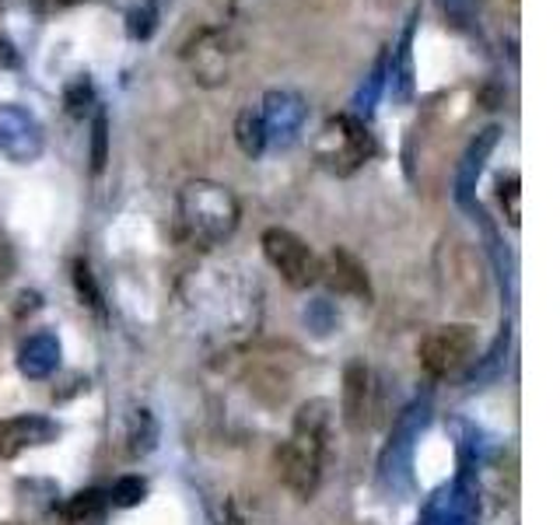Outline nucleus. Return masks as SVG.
I'll list each match as a JSON object with an SVG mask.
<instances>
[{"mask_svg":"<svg viewBox=\"0 0 560 525\" xmlns=\"http://www.w3.org/2000/svg\"><path fill=\"white\" fill-rule=\"evenodd\" d=\"M18 368H22L25 378H49L60 368V340L57 332L39 329L22 343L18 350Z\"/></svg>","mask_w":560,"mask_h":525,"instance_id":"dca6fc26","label":"nucleus"},{"mask_svg":"<svg viewBox=\"0 0 560 525\" xmlns=\"http://www.w3.org/2000/svg\"><path fill=\"white\" fill-rule=\"evenodd\" d=\"M74 288H78V298L88 305V308H95V312H102V291H98V284H95V273H92V267H88V259H74Z\"/></svg>","mask_w":560,"mask_h":525,"instance_id":"393cba45","label":"nucleus"},{"mask_svg":"<svg viewBox=\"0 0 560 525\" xmlns=\"http://www.w3.org/2000/svg\"><path fill=\"white\" fill-rule=\"evenodd\" d=\"M332 428L329 399H308L298 407L288 442L277 448V472L298 501H312L323 483V459Z\"/></svg>","mask_w":560,"mask_h":525,"instance_id":"f03ea898","label":"nucleus"},{"mask_svg":"<svg viewBox=\"0 0 560 525\" xmlns=\"http://www.w3.org/2000/svg\"><path fill=\"white\" fill-rule=\"evenodd\" d=\"M428 424V399L424 402H413V407L396 420L393 438H389V448L382 455V472L393 477V472H402L410 463V448H413V438L420 434V428Z\"/></svg>","mask_w":560,"mask_h":525,"instance_id":"2eb2a0df","label":"nucleus"},{"mask_svg":"<svg viewBox=\"0 0 560 525\" xmlns=\"http://www.w3.org/2000/svg\"><path fill=\"white\" fill-rule=\"evenodd\" d=\"M315 162L332 175H354L368 158L375 154V137L368 130V122L354 113L329 116L323 122L319 137H315Z\"/></svg>","mask_w":560,"mask_h":525,"instance_id":"20e7f679","label":"nucleus"},{"mask_svg":"<svg viewBox=\"0 0 560 525\" xmlns=\"http://www.w3.org/2000/svg\"><path fill=\"white\" fill-rule=\"evenodd\" d=\"M438 8H442L445 22L452 28L469 32L472 25H477V4H472V0H438Z\"/></svg>","mask_w":560,"mask_h":525,"instance_id":"bb28decb","label":"nucleus"},{"mask_svg":"<svg viewBox=\"0 0 560 525\" xmlns=\"http://www.w3.org/2000/svg\"><path fill=\"white\" fill-rule=\"evenodd\" d=\"M218 525H267V522H262V512L256 508V501L228 498L224 508H221Z\"/></svg>","mask_w":560,"mask_h":525,"instance_id":"b1692460","label":"nucleus"},{"mask_svg":"<svg viewBox=\"0 0 560 525\" xmlns=\"http://www.w3.org/2000/svg\"><path fill=\"white\" fill-rule=\"evenodd\" d=\"M498 140H501V127H483L466 144L459 172H455V203H459V207L477 210V183H480V175L487 168V158L494 154V148H498Z\"/></svg>","mask_w":560,"mask_h":525,"instance_id":"9d476101","label":"nucleus"},{"mask_svg":"<svg viewBox=\"0 0 560 525\" xmlns=\"http://www.w3.org/2000/svg\"><path fill=\"white\" fill-rule=\"evenodd\" d=\"M259 245H262V256H267V262L280 273V280H284L288 288L308 291L312 284H319L323 259L302 235H294L291 228H280V224L267 228Z\"/></svg>","mask_w":560,"mask_h":525,"instance_id":"39448f33","label":"nucleus"},{"mask_svg":"<svg viewBox=\"0 0 560 525\" xmlns=\"http://www.w3.org/2000/svg\"><path fill=\"white\" fill-rule=\"evenodd\" d=\"M319 280H326L337 294H350V298H361V302H372V284H368L364 262L350 249H343V245H337V249L323 259Z\"/></svg>","mask_w":560,"mask_h":525,"instance_id":"4468645a","label":"nucleus"},{"mask_svg":"<svg viewBox=\"0 0 560 525\" xmlns=\"http://www.w3.org/2000/svg\"><path fill=\"white\" fill-rule=\"evenodd\" d=\"M158 28V0H140L137 8H130L127 14V32H130V39H151Z\"/></svg>","mask_w":560,"mask_h":525,"instance_id":"5701e85b","label":"nucleus"},{"mask_svg":"<svg viewBox=\"0 0 560 525\" xmlns=\"http://www.w3.org/2000/svg\"><path fill=\"white\" fill-rule=\"evenodd\" d=\"M179 312L200 343L235 350L249 343L262 319V291L235 262L192 270L179 284Z\"/></svg>","mask_w":560,"mask_h":525,"instance_id":"f257e3e1","label":"nucleus"},{"mask_svg":"<svg viewBox=\"0 0 560 525\" xmlns=\"http://www.w3.org/2000/svg\"><path fill=\"white\" fill-rule=\"evenodd\" d=\"M420 22V8L410 11L407 25L399 32L396 49H385V88L393 92L396 102L413 98V32Z\"/></svg>","mask_w":560,"mask_h":525,"instance_id":"ddd939ff","label":"nucleus"},{"mask_svg":"<svg viewBox=\"0 0 560 525\" xmlns=\"http://www.w3.org/2000/svg\"><path fill=\"white\" fill-rule=\"evenodd\" d=\"M232 49H228V32L224 28H203L197 35V43L186 49V60H189V70H192V81L203 84V88H218L228 81L232 74Z\"/></svg>","mask_w":560,"mask_h":525,"instance_id":"1a4fd4ad","label":"nucleus"},{"mask_svg":"<svg viewBox=\"0 0 560 525\" xmlns=\"http://www.w3.org/2000/svg\"><path fill=\"white\" fill-rule=\"evenodd\" d=\"M109 508V490H98V487H88V490H78L74 498H67L63 504V518L70 525H88L102 518V512Z\"/></svg>","mask_w":560,"mask_h":525,"instance_id":"f3484780","label":"nucleus"},{"mask_svg":"<svg viewBox=\"0 0 560 525\" xmlns=\"http://www.w3.org/2000/svg\"><path fill=\"white\" fill-rule=\"evenodd\" d=\"M63 105H67V113L78 116V119H84L88 113H95V88H92V81H88V74H78L74 81H67Z\"/></svg>","mask_w":560,"mask_h":525,"instance_id":"412c9836","label":"nucleus"},{"mask_svg":"<svg viewBox=\"0 0 560 525\" xmlns=\"http://www.w3.org/2000/svg\"><path fill=\"white\" fill-rule=\"evenodd\" d=\"M8 277V249H4V242H0V280Z\"/></svg>","mask_w":560,"mask_h":525,"instance_id":"c85d7f7f","label":"nucleus"},{"mask_svg":"<svg viewBox=\"0 0 560 525\" xmlns=\"http://www.w3.org/2000/svg\"><path fill=\"white\" fill-rule=\"evenodd\" d=\"M52 4H78V0H52Z\"/></svg>","mask_w":560,"mask_h":525,"instance_id":"c756f323","label":"nucleus"},{"mask_svg":"<svg viewBox=\"0 0 560 525\" xmlns=\"http://www.w3.org/2000/svg\"><path fill=\"white\" fill-rule=\"evenodd\" d=\"M57 434H60V428L43 413L11 417L0 424V459H14V455H22L25 448H39V445L57 442Z\"/></svg>","mask_w":560,"mask_h":525,"instance_id":"f8f14e48","label":"nucleus"},{"mask_svg":"<svg viewBox=\"0 0 560 525\" xmlns=\"http://www.w3.org/2000/svg\"><path fill=\"white\" fill-rule=\"evenodd\" d=\"M179 232L197 249H218L221 242L235 235L242 207L238 197L224 183L214 179H189L175 200Z\"/></svg>","mask_w":560,"mask_h":525,"instance_id":"7ed1b4c3","label":"nucleus"},{"mask_svg":"<svg viewBox=\"0 0 560 525\" xmlns=\"http://www.w3.org/2000/svg\"><path fill=\"white\" fill-rule=\"evenodd\" d=\"M501 192H498V197H501V203L508 207V224H512V228H518L522 224V207H518V200H522V179H518V172H508V175H501Z\"/></svg>","mask_w":560,"mask_h":525,"instance_id":"cd10ccee","label":"nucleus"},{"mask_svg":"<svg viewBox=\"0 0 560 525\" xmlns=\"http://www.w3.org/2000/svg\"><path fill=\"white\" fill-rule=\"evenodd\" d=\"M259 119H262V133H267V148L284 151L305 130L308 102H305V95L291 92V88H270V92L262 95Z\"/></svg>","mask_w":560,"mask_h":525,"instance_id":"0eeeda50","label":"nucleus"},{"mask_svg":"<svg viewBox=\"0 0 560 525\" xmlns=\"http://www.w3.org/2000/svg\"><path fill=\"white\" fill-rule=\"evenodd\" d=\"M235 144L245 158H259L267 151V133H262L259 109H242L235 119Z\"/></svg>","mask_w":560,"mask_h":525,"instance_id":"6ab92c4d","label":"nucleus"},{"mask_svg":"<svg viewBox=\"0 0 560 525\" xmlns=\"http://www.w3.org/2000/svg\"><path fill=\"white\" fill-rule=\"evenodd\" d=\"M372 407H375V375L361 358H354L343 368V402H340L343 424L350 431H361L368 424V417H372Z\"/></svg>","mask_w":560,"mask_h":525,"instance_id":"9b49d317","label":"nucleus"},{"mask_svg":"<svg viewBox=\"0 0 560 525\" xmlns=\"http://www.w3.org/2000/svg\"><path fill=\"white\" fill-rule=\"evenodd\" d=\"M472 354H477V326H466V323L438 326L417 347L420 368H424L431 378L455 375L459 368L472 361Z\"/></svg>","mask_w":560,"mask_h":525,"instance_id":"423d86ee","label":"nucleus"},{"mask_svg":"<svg viewBox=\"0 0 560 525\" xmlns=\"http://www.w3.org/2000/svg\"><path fill=\"white\" fill-rule=\"evenodd\" d=\"M109 162V113L95 105L92 113V172H102Z\"/></svg>","mask_w":560,"mask_h":525,"instance_id":"4be33fe9","label":"nucleus"},{"mask_svg":"<svg viewBox=\"0 0 560 525\" xmlns=\"http://www.w3.org/2000/svg\"><path fill=\"white\" fill-rule=\"evenodd\" d=\"M382 92H385V52H378V60H375V67H372V74H368L364 84L358 88V95H354V116L364 119V122L372 119V113H375V105H378Z\"/></svg>","mask_w":560,"mask_h":525,"instance_id":"aec40b11","label":"nucleus"},{"mask_svg":"<svg viewBox=\"0 0 560 525\" xmlns=\"http://www.w3.org/2000/svg\"><path fill=\"white\" fill-rule=\"evenodd\" d=\"M144 494H148L144 477H119L113 483V490H109V504H116V508H133V504L144 501Z\"/></svg>","mask_w":560,"mask_h":525,"instance_id":"a878e982","label":"nucleus"},{"mask_svg":"<svg viewBox=\"0 0 560 525\" xmlns=\"http://www.w3.org/2000/svg\"><path fill=\"white\" fill-rule=\"evenodd\" d=\"M43 151H46V130L35 119V113L14 102L0 105V154L14 165H32L39 162Z\"/></svg>","mask_w":560,"mask_h":525,"instance_id":"6e6552de","label":"nucleus"},{"mask_svg":"<svg viewBox=\"0 0 560 525\" xmlns=\"http://www.w3.org/2000/svg\"><path fill=\"white\" fill-rule=\"evenodd\" d=\"M158 438H162V428H158V420L151 410H133L130 417V428H127V452L133 459H144L158 448Z\"/></svg>","mask_w":560,"mask_h":525,"instance_id":"a211bd4d","label":"nucleus"}]
</instances>
